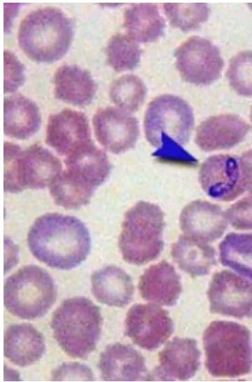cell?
<instances>
[{
    "instance_id": "24",
    "label": "cell",
    "mask_w": 252,
    "mask_h": 382,
    "mask_svg": "<svg viewBox=\"0 0 252 382\" xmlns=\"http://www.w3.org/2000/svg\"><path fill=\"white\" fill-rule=\"evenodd\" d=\"M64 162L67 170L95 189L106 181L111 168L106 154L92 142L69 154Z\"/></svg>"
},
{
    "instance_id": "18",
    "label": "cell",
    "mask_w": 252,
    "mask_h": 382,
    "mask_svg": "<svg viewBox=\"0 0 252 382\" xmlns=\"http://www.w3.org/2000/svg\"><path fill=\"white\" fill-rule=\"evenodd\" d=\"M99 367L104 381H144L148 377L142 355L120 343L108 345L101 353Z\"/></svg>"
},
{
    "instance_id": "23",
    "label": "cell",
    "mask_w": 252,
    "mask_h": 382,
    "mask_svg": "<svg viewBox=\"0 0 252 382\" xmlns=\"http://www.w3.org/2000/svg\"><path fill=\"white\" fill-rule=\"evenodd\" d=\"M41 118L37 105L20 95H11L4 102V132L6 135L26 139L39 129Z\"/></svg>"
},
{
    "instance_id": "27",
    "label": "cell",
    "mask_w": 252,
    "mask_h": 382,
    "mask_svg": "<svg viewBox=\"0 0 252 382\" xmlns=\"http://www.w3.org/2000/svg\"><path fill=\"white\" fill-rule=\"evenodd\" d=\"M95 189L67 170L61 172L50 185V193L55 203L66 209L86 205Z\"/></svg>"
},
{
    "instance_id": "5",
    "label": "cell",
    "mask_w": 252,
    "mask_h": 382,
    "mask_svg": "<svg viewBox=\"0 0 252 382\" xmlns=\"http://www.w3.org/2000/svg\"><path fill=\"white\" fill-rule=\"evenodd\" d=\"M164 214L152 203L139 201L124 217L118 245L123 259L134 265L147 264L162 251Z\"/></svg>"
},
{
    "instance_id": "22",
    "label": "cell",
    "mask_w": 252,
    "mask_h": 382,
    "mask_svg": "<svg viewBox=\"0 0 252 382\" xmlns=\"http://www.w3.org/2000/svg\"><path fill=\"white\" fill-rule=\"evenodd\" d=\"M55 97L76 106H86L93 100L96 83L85 69L74 64L63 65L54 76Z\"/></svg>"
},
{
    "instance_id": "29",
    "label": "cell",
    "mask_w": 252,
    "mask_h": 382,
    "mask_svg": "<svg viewBox=\"0 0 252 382\" xmlns=\"http://www.w3.org/2000/svg\"><path fill=\"white\" fill-rule=\"evenodd\" d=\"M147 89L138 76L126 74L114 81L110 90L113 102L127 112H134L142 105Z\"/></svg>"
},
{
    "instance_id": "21",
    "label": "cell",
    "mask_w": 252,
    "mask_h": 382,
    "mask_svg": "<svg viewBox=\"0 0 252 382\" xmlns=\"http://www.w3.org/2000/svg\"><path fill=\"white\" fill-rule=\"evenodd\" d=\"M92 292L97 300L104 304L123 307L134 294L130 276L122 268L108 266L95 271L91 277Z\"/></svg>"
},
{
    "instance_id": "17",
    "label": "cell",
    "mask_w": 252,
    "mask_h": 382,
    "mask_svg": "<svg viewBox=\"0 0 252 382\" xmlns=\"http://www.w3.org/2000/svg\"><path fill=\"white\" fill-rule=\"evenodd\" d=\"M249 128L248 124L237 115L213 116L197 126L195 141L204 151L228 149L241 142Z\"/></svg>"
},
{
    "instance_id": "13",
    "label": "cell",
    "mask_w": 252,
    "mask_h": 382,
    "mask_svg": "<svg viewBox=\"0 0 252 382\" xmlns=\"http://www.w3.org/2000/svg\"><path fill=\"white\" fill-rule=\"evenodd\" d=\"M92 124L98 142L116 154L133 148L139 135L136 118L120 109L108 107L99 109Z\"/></svg>"
},
{
    "instance_id": "8",
    "label": "cell",
    "mask_w": 252,
    "mask_h": 382,
    "mask_svg": "<svg viewBox=\"0 0 252 382\" xmlns=\"http://www.w3.org/2000/svg\"><path fill=\"white\" fill-rule=\"evenodd\" d=\"M144 125L146 138L153 146L158 147L162 135L184 145L193 128V111L187 102L178 96L160 95L148 104Z\"/></svg>"
},
{
    "instance_id": "40",
    "label": "cell",
    "mask_w": 252,
    "mask_h": 382,
    "mask_svg": "<svg viewBox=\"0 0 252 382\" xmlns=\"http://www.w3.org/2000/svg\"><path fill=\"white\" fill-rule=\"evenodd\" d=\"M251 122H252V107H251Z\"/></svg>"
},
{
    "instance_id": "39",
    "label": "cell",
    "mask_w": 252,
    "mask_h": 382,
    "mask_svg": "<svg viewBox=\"0 0 252 382\" xmlns=\"http://www.w3.org/2000/svg\"><path fill=\"white\" fill-rule=\"evenodd\" d=\"M248 6L250 8V9L252 11V3L248 4Z\"/></svg>"
},
{
    "instance_id": "7",
    "label": "cell",
    "mask_w": 252,
    "mask_h": 382,
    "mask_svg": "<svg viewBox=\"0 0 252 382\" xmlns=\"http://www.w3.org/2000/svg\"><path fill=\"white\" fill-rule=\"evenodd\" d=\"M4 156V185L7 192L50 186L61 172L59 159L42 146L33 145L22 151L18 146L5 142Z\"/></svg>"
},
{
    "instance_id": "28",
    "label": "cell",
    "mask_w": 252,
    "mask_h": 382,
    "mask_svg": "<svg viewBox=\"0 0 252 382\" xmlns=\"http://www.w3.org/2000/svg\"><path fill=\"white\" fill-rule=\"evenodd\" d=\"M219 251L222 265L252 280V233L227 234Z\"/></svg>"
},
{
    "instance_id": "12",
    "label": "cell",
    "mask_w": 252,
    "mask_h": 382,
    "mask_svg": "<svg viewBox=\"0 0 252 382\" xmlns=\"http://www.w3.org/2000/svg\"><path fill=\"white\" fill-rule=\"evenodd\" d=\"M199 181L203 191L211 198L231 201L244 191L238 158L218 154L205 160L199 170Z\"/></svg>"
},
{
    "instance_id": "35",
    "label": "cell",
    "mask_w": 252,
    "mask_h": 382,
    "mask_svg": "<svg viewBox=\"0 0 252 382\" xmlns=\"http://www.w3.org/2000/svg\"><path fill=\"white\" fill-rule=\"evenodd\" d=\"M225 214L232 227L241 230H252V195L232 204Z\"/></svg>"
},
{
    "instance_id": "26",
    "label": "cell",
    "mask_w": 252,
    "mask_h": 382,
    "mask_svg": "<svg viewBox=\"0 0 252 382\" xmlns=\"http://www.w3.org/2000/svg\"><path fill=\"white\" fill-rule=\"evenodd\" d=\"M124 27L129 36L141 43L153 42L161 37L164 31V20L158 7L153 4H134L126 9Z\"/></svg>"
},
{
    "instance_id": "11",
    "label": "cell",
    "mask_w": 252,
    "mask_h": 382,
    "mask_svg": "<svg viewBox=\"0 0 252 382\" xmlns=\"http://www.w3.org/2000/svg\"><path fill=\"white\" fill-rule=\"evenodd\" d=\"M208 297L212 313L237 318L252 317V283L230 271L214 275Z\"/></svg>"
},
{
    "instance_id": "20",
    "label": "cell",
    "mask_w": 252,
    "mask_h": 382,
    "mask_svg": "<svg viewBox=\"0 0 252 382\" xmlns=\"http://www.w3.org/2000/svg\"><path fill=\"white\" fill-rule=\"evenodd\" d=\"M45 350L43 335L31 324L13 325L6 331L4 353L16 365L27 367L35 363L41 358Z\"/></svg>"
},
{
    "instance_id": "14",
    "label": "cell",
    "mask_w": 252,
    "mask_h": 382,
    "mask_svg": "<svg viewBox=\"0 0 252 382\" xmlns=\"http://www.w3.org/2000/svg\"><path fill=\"white\" fill-rule=\"evenodd\" d=\"M46 143L59 155L68 156L91 142L86 116L80 111L64 109L50 116L46 128Z\"/></svg>"
},
{
    "instance_id": "30",
    "label": "cell",
    "mask_w": 252,
    "mask_h": 382,
    "mask_svg": "<svg viewBox=\"0 0 252 382\" xmlns=\"http://www.w3.org/2000/svg\"><path fill=\"white\" fill-rule=\"evenodd\" d=\"M110 66L117 71L134 69L139 63L141 50L130 36L116 34L108 41L106 49Z\"/></svg>"
},
{
    "instance_id": "15",
    "label": "cell",
    "mask_w": 252,
    "mask_h": 382,
    "mask_svg": "<svg viewBox=\"0 0 252 382\" xmlns=\"http://www.w3.org/2000/svg\"><path fill=\"white\" fill-rule=\"evenodd\" d=\"M197 341L176 337L159 354L160 366L154 371L153 380H187L194 376L200 364Z\"/></svg>"
},
{
    "instance_id": "16",
    "label": "cell",
    "mask_w": 252,
    "mask_h": 382,
    "mask_svg": "<svg viewBox=\"0 0 252 382\" xmlns=\"http://www.w3.org/2000/svg\"><path fill=\"white\" fill-rule=\"evenodd\" d=\"M227 225L221 207L206 200L189 203L180 214V226L185 235L204 242L220 238Z\"/></svg>"
},
{
    "instance_id": "10",
    "label": "cell",
    "mask_w": 252,
    "mask_h": 382,
    "mask_svg": "<svg viewBox=\"0 0 252 382\" xmlns=\"http://www.w3.org/2000/svg\"><path fill=\"white\" fill-rule=\"evenodd\" d=\"M173 332L174 324L168 312L156 304H135L127 313L125 333L144 349L159 348Z\"/></svg>"
},
{
    "instance_id": "19",
    "label": "cell",
    "mask_w": 252,
    "mask_h": 382,
    "mask_svg": "<svg viewBox=\"0 0 252 382\" xmlns=\"http://www.w3.org/2000/svg\"><path fill=\"white\" fill-rule=\"evenodd\" d=\"M139 289L144 299L172 306L177 302L182 285L174 267L162 261L150 266L144 272L140 277Z\"/></svg>"
},
{
    "instance_id": "34",
    "label": "cell",
    "mask_w": 252,
    "mask_h": 382,
    "mask_svg": "<svg viewBox=\"0 0 252 382\" xmlns=\"http://www.w3.org/2000/svg\"><path fill=\"white\" fill-rule=\"evenodd\" d=\"M25 80L24 67L16 55L9 50L4 52V90L13 93L17 90Z\"/></svg>"
},
{
    "instance_id": "37",
    "label": "cell",
    "mask_w": 252,
    "mask_h": 382,
    "mask_svg": "<svg viewBox=\"0 0 252 382\" xmlns=\"http://www.w3.org/2000/svg\"><path fill=\"white\" fill-rule=\"evenodd\" d=\"M239 160L244 189L252 193V150L244 153Z\"/></svg>"
},
{
    "instance_id": "32",
    "label": "cell",
    "mask_w": 252,
    "mask_h": 382,
    "mask_svg": "<svg viewBox=\"0 0 252 382\" xmlns=\"http://www.w3.org/2000/svg\"><path fill=\"white\" fill-rule=\"evenodd\" d=\"M230 86L239 95L252 96V50L241 51L230 60L227 71Z\"/></svg>"
},
{
    "instance_id": "2",
    "label": "cell",
    "mask_w": 252,
    "mask_h": 382,
    "mask_svg": "<svg viewBox=\"0 0 252 382\" xmlns=\"http://www.w3.org/2000/svg\"><path fill=\"white\" fill-rule=\"evenodd\" d=\"M71 20L59 8L44 7L29 13L20 23L18 40L32 60L49 63L61 59L73 39Z\"/></svg>"
},
{
    "instance_id": "4",
    "label": "cell",
    "mask_w": 252,
    "mask_h": 382,
    "mask_svg": "<svg viewBox=\"0 0 252 382\" xmlns=\"http://www.w3.org/2000/svg\"><path fill=\"white\" fill-rule=\"evenodd\" d=\"M99 308L90 299L76 296L64 300L51 319L53 336L69 356L83 358L95 348L102 326Z\"/></svg>"
},
{
    "instance_id": "1",
    "label": "cell",
    "mask_w": 252,
    "mask_h": 382,
    "mask_svg": "<svg viewBox=\"0 0 252 382\" xmlns=\"http://www.w3.org/2000/svg\"><path fill=\"white\" fill-rule=\"evenodd\" d=\"M27 243L38 260L52 268L69 270L87 258L91 239L88 228L78 218L48 213L31 225Z\"/></svg>"
},
{
    "instance_id": "3",
    "label": "cell",
    "mask_w": 252,
    "mask_h": 382,
    "mask_svg": "<svg viewBox=\"0 0 252 382\" xmlns=\"http://www.w3.org/2000/svg\"><path fill=\"white\" fill-rule=\"evenodd\" d=\"M206 367L214 376L237 377L250 372L252 344L249 330L239 323L216 320L205 329Z\"/></svg>"
},
{
    "instance_id": "38",
    "label": "cell",
    "mask_w": 252,
    "mask_h": 382,
    "mask_svg": "<svg viewBox=\"0 0 252 382\" xmlns=\"http://www.w3.org/2000/svg\"><path fill=\"white\" fill-rule=\"evenodd\" d=\"M19 4H11V3H5L4 4V32H9L13 20L18 14L19 9Z\"/></svg>"
},
{
    "instance_id": "6",
    "label": "cell",
    "mask_w": 252,
    "mask_h": 382,
    "mask_svg": "<svg viewBox=\"0 0 252 382\" xmlns=\"http://www.w3.org/2000/svg\"><path fill=\"white\" fill-rule=\"evenodd\" d=\"M54 280L43 268L25 266L7 278L4 287V303L13 315L31 320L43 316L55 301Z\"/></svg>"
},
{
    "instance_id": "36",
    "label": "cell",
    "mask_w": 252,
    "mask_h": 382,
    "mask_svg": "<svg viewBox=\"0 0 252 382\" xmlns=\"http://www.w3.org/2000/svg\"><path fill=\"white\" fill-rule=\"evenodd\" d=\"M52 381H94V374L87 366L78 362L64 363L52 373Z\"/></svg>"
},
{
    "instance_id": "33",
    "label": "cell",
    "mask_w": 252,
    "mask_h": 382,
    "mask_svg": "<svg viewBox=\"0 0 252 382\" xmlns=\"http://www.w3.org/2000/svg\"><path fill=\"white\" fill-rule=\"evenodd\" d=\"M153 156L160 161L165 163L188 166H194L197 163L195 158L186 151L182 145L164 135L161 136L159 146Z\"/></svg>"
},
{
    "instance_id": "9",
    "label": "cell",
    "mask_w": 252,
    "mask_h": 382,
    "mask_svg": "<svg viewBox=\"0 0 252 382\" xmlns=\"http://www.w3.org/2000/svg\"><path fill=\"white\" fill-rule=\"evenodd\" d=\"M176 65L184 81L207 86L220 76L224 62L218 48L200 36H191L175 52Z\"/></svg>"
},
{
    "instance_id": "25",
    "label": "cell",
    "mask_w": 252,
    "mask_h": 382,
    "mask_svg": "<svg viewBox=\"0 0 252 382\" xmlns=\"http://www.w3.org/2000/svg\"><path fill=\"white\" fill-rule=\"evenodd\" d=\"M172 256L178 266L192 276L209 273L216 262L213 247L186 235L181 236L173 244Z\"/></svg>"
},
{
    "instance_id": "31",
    "label": "cell",
    "mask_w": 252,
    "mask_h": 382,
    "mask_svg": "<svg viewBox=\"0 0 252 382\" xmlns=\"http://www.w3.org/2000/svg\"><path fill=\"white\" fill-rule=\"evenodd\" d=\"M163 8L170 24L183 32L199 28L209 15L205 3H166Z\"/></svg>"
}]
</instances>
